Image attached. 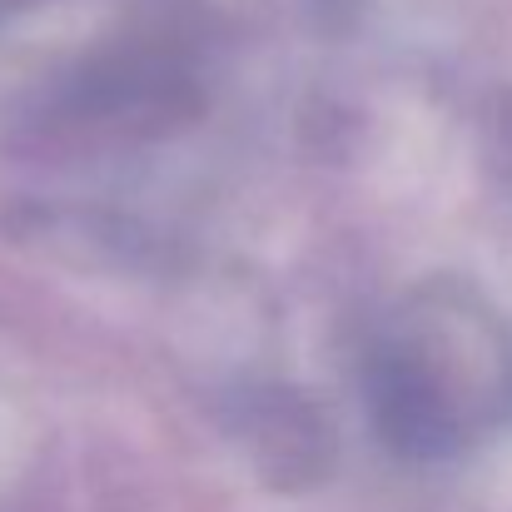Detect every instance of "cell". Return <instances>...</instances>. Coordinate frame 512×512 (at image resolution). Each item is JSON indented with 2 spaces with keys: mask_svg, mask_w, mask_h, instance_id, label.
Instances as JSON below:
<instances>
[{
  "mask_svg": "<svg viewBox=\"0 0 512 512\" xmlns=\"http://www.w3.org/2000/svg\"><path fill=\"white\" fill-rule=\"evenodd\" d=\"M244 433L274 483H309L329 458L319 418L294 393H254L244 403Z\"/></svg>",
  "mask_w": 512,
  "mask_h": 512,
  "instance_id": "1",
  "label": "cell"
}]
</instances>
